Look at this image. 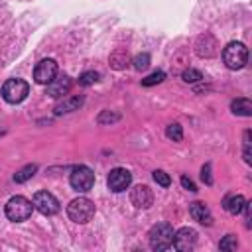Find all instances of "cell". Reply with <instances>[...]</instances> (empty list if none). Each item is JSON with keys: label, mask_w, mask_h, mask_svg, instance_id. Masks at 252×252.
<instances>
[{"label": "cell", "mask_w": 252, "mask_h": 252, "mask_svg": "<svg viewBox=\"0 0 252 252\" xmlns=\"http://www.w3.org/2000/svg\"><path fill=\"white\" fill-rule=\"evenodd\" d=\"M67 215L73 222L77 224H85L89 222L93 217H94V203L87 197H79V199H73L69 205H67Z\"/></svg>", "instance_id": "1"}, {"label": "cell", "mask_w": 252, "mask_h": 252, "mask_svg": "<svg viewBox=\"0 0 252 252\" xmlns=\"http://www.w3.org/2000/svg\"><path fill=\"white\" fill-rule=\"evenodd\" d=\"M222 61L232 71L242 69L246 65V61H248V49H246V45L240 43V41H230L222 49Z\"/></svg>", "instance_id": "2"}, {"label": "cell", "mask_w": 252, "mask_h": 252, "mask_svg": "<svg viewBox=\"0 0 252 252\" xmlns=\"http://www.w3.org/2000/svg\"><path fill=\"white\" fill-rule=\"evenodd\" d=\"M150 246L154 250H167L173 246V228L167 222H158L150 230Z\"/></svg>", "instance_id": "3"}, {"label": "cell", "mask_w": 252, "mask_h": 252, "mask_svg": "<svg viewBox=\"0 0 252 252\" xmlns=\"http://www.w3.org/2000/svg\"><path fill=\"white\" fill-rule=\"evenodd\" d=\"M32 211H33V203L28 201V199L22 197V195H16V197H12V199L6 203V217H8L10 220H14V222L26 220V219L32 215Z\"/></svg>", "instance_id": "4"}, {"label": "cell", "mask_w": 252, "mask_h": 252, "mask_svg": "<svg viewBox=\"0 0 252 252\" xmlns=\"http://www.w3.org/2000/svg\"><path fill=\"white\" fill-rule=\"evenodd\" d=\"M30 93V85L24 81V79H8L4 85H2V96L6 102L10 104H18L22 102Z\"/></svg>", "instance_id": "5"}, {"label": "cell", "mask_w": 252, "mask_h": 252, "mask_svg": "<svg viewBox=\"0 0 252 252\" xmlns=\"http://www.w3.org/2000/svg\"><path fill=\"white\" fill-rule=\"evenodd\" d=\"M69 181H71V187H73L77 193H87V191L94 185V173H93L87 165H79V167L73 169Z\"/></svg>", "instance_id": "6"}, {"label": "cell", "mask_w": 252, "mask_h": 252, "mask_svg": "<svg viewBox=\"0 0 252 252\" xmlns=\"http://www.w3.org/2000/svg\"><path fill=\"white\" fill-rule=\"evenodd\" d=\"M132 183V173L124 167H114L110 173H108V189L114 191V193H122L130 187Z\"/></svg>", "instance_id": "7"}, {"label": "cell", "mask_w": 252, "mask_h": 252, "mask_svg": "<svg viewBox=\"0 0 252 252\" xmlns=\"http://www.w3.org/2000/svg\"><path fill=\"white\" fill-rule=\"evenodd\" d=\"M55 75H57V63H55L53 59H41V61L35 65V69H33V79H35V83H39V85L51 83V81L55 79Z\"/></svg>", "instance_id": "8"}, {"label": "cell", "mask_w": 252, "mask_h": 252, "mask_svg": "<svg viewBox=\"0 0 252 252\" xmlns=\"http://www.w3.org/2000/svg\"><path fill=\"white\" fill-rule=\"evenodd\" d=\"M33 209L43 215H55L59 211V201L49 191H37L33 195Z\"/></svg>", "instance_id": "9"}, {"label": "cell", "mask_w": 252, "mask_h": 252, "mask_svg": "<svg viewBox=\"0 0 252 252\" xmlns=\"http://www.w3.org/2000/svg\"><path fill=\"white\" fill-rule=\"evenodd\" d=\"M197 244V230L189 228V226H183L179 228L177 232H173V246L181 252H189L193 250Z\"/></svg>", "instance_id": "10"}, {"label": "cell", "mask_w": 252, "mask_h": 252, "mask_svg": "<svg viewBox=\"0 0 252 252\" xmlns=\"http://www.w3.org/2000/svg\"><path fill=\"white\" fill-rule=\"evenodd\" d=\"M130 201L136 209H148L154 203V193L148 185H136L130 193Z\"/></svg>", "instance_id": "11"}, {"label": "cell", "mask_w": 252, "mask_h": 252, "mask_svg": "<svg viewBox=\"0 0 252 252\" xmlns=\"http://www.w3.org/2000/svg\"><path fill=\"white\" fill-rule=\"evenodd\" d=\"M217 51H219V43H217V39L211 33H203V35L197 37L195 53L199 57H213V55H217Z\"/></svg>", "instance_id": "12"}, {"label": "cell", "mask_w": 252, "mask_h": 252, "mask_svg": "<svg viewBox=\"0 0 252 252\" xmlns=\"http://www.w3.org/2000/svg\"><path fill=\"white\" fill-rule=\"evenodd\" d=\"M71 89V79L67 75H55V79L51 83H47V94L53 96V98H61L69 93Z\"/></svg>", "instance_id": "13"}, {"label": "cell", "mask_w": 252, "mask_h": 252, "mask_svg": "<svg viewBox=\"0 0 252 252\" xmlns=\"http://www.w3.org/2000/svg\"><path fill=\"white\" fill-rule=\"evenodd\" d=\"M189 213H191V217H193L197 222L207 224V226L213 224V215H211V211H209V207H207L205 203H201V201L191 203V205H189Z\"/></svg>", "instance_id": "14"}, {"label": "cell", "mask_w": 252, "mask_h": 252, "mask_svg": "<svg viewBox=\"0 0 252 252\" xmlns=\"http://www.w3.org/2000/svg\"><path fill=\"white\" fill-rule=\"evenodd\" d=\"M83 104V96L81 94H73V96H63V100H59L55 104V114H65V112H73Z\"/></svg>", "instance_id": "15"}, {"label": "cell", "mask_w": 252, "mask_h": 252, "mask_svg": "<svg viewBox=\"0 0 252 252\" xmlns=\"http://www.w3.org/2000/svg\"><path fill=\"white\" fill-rule=\"evenodd\" d=\"M244 205H246V199H244L242 195H228V197H224V201H222V209H224L226 213H230V215L242 213V211H244Z\"/></svg>", "instance_id": "16"}, {"label": "cell", "mask_w": 252, "mask_h": 252, "mask_svg": "<svg viewBox=\"0 0 252 252\" xmlns=\"http://www.w3.org/2000/svg\"><path fill=\"white\" fill-rule=\"evenodd\" d=\"M230 110L238 116H252V102L248 98H236L230 102Z\"/></svg>", "instance_id": "17"}, {"label": "cell", "mask_w": 252, "mask_h": 252, "mask_svg": "<svg viewBox=\"0 0 252 252\" xmlns=\"http://www.w3.org/2000/svg\"><path fill=\"white\" fill-rule=\"evenodd\" d=\"M35 171H37V165H35V163H30V165H26V167H22L20 171L14 173V181H16V183H24V181H28L30 177H33Z\"/></svg>", "instance_id": "18"}, {"label": "cell", "mask_w": 252, "mask_h": 252, "mask_svg": "<svg viewBox=\"0 0 252 252\" xmlns=\"http://www.w3.org/2000/svg\"><path fill=\"white\" fill-rule=\"evenodd\" d=\"M110 65H112L114 69H124V67L128 65V53H126L124 49L114 51V53L110 55Z\"/></svg>", "instance_id": "19"}, {"label": "cell", "mask_w": 252, "mask_h": 252, "mask_svg": "<svg viewBox=\"0 0 252 252\" xmlns=\"http://www.w3.org/2000/svg\"><path fill=\"white\" fill-rule=\"evenodd\" d=\"M165 136H167L169 140H173V142H181V140H183V130H181V126H179L177 122H173V124H169V126L165 128Z\"/></svg>", "instance_id": "20"}, {"label": "cell", "mask_w": 252, "mask_h": 252, "mask_svg": "<svg viewBox=\"0 0 252 252\" xmlns=\"http://www.w3.org/2000/svg\"><path fill=\"white\" fill-rule=\"evenodd\" d=\"M163 79H165V73H163V71H154L152 75H148L146 79H142V85H144V87H152V85L161 83Z\"/></svg>", "instance_id": "21"}, {"label": "cell", "mask_w": 252, "mask_h": 252, "mask_svg": "<svg viewBox=\"0 0 252 252\" xmlns=\"http://www.w3.org/2000/svg\"><path fill=\"white\" fill-rule=\"evenodd\" d=\"M116 120H120V114L110 112V110H102V112L98 114V118H96L98 124H110V122H116Z\"/></svg>", "instance_id": "22"}, {"label": "cell", "mask_w": 252, "mask_h": 252, "mask_svg": "<svg viewBox=\"0 0 252 252\" xmlns=\"http://www.w3.org/2000/svg\"><path fill=\"white\" fill-rule=\"evenodd\" d=\"M236 246H238V242H236V236L234 234H226L220 240V244H219L220 250H236Z\"/></svg>", "instance_id": "23"}, {"label": "cell", "mask_w": 252, "mask_h": 252, "mask_svg": "<svg viewBox=\"0 0 252 252\" xmlns=\"http://www.w3.org/2000/svg\"><path fill=\"white\" fill-rule=\"evenodd\" d=\"M181 77H183V81H185V83H197V81H201V79H203L201 71H197V69H185Z\"/></svg>", "instance_id": "24"}, {"label": "cell", "mask_w": 252, "mask_h": 252, "mask_svg": "<svg viewBox=\"0 0 252 252\" xmlns=\"http://www.w3.org/2000/svg\"><path fill=\"white\" fill-rule=\"evenodd\" d=\"M96 81H98V73H94V71H87V73H83L79 77V85H83V87H89V85H93Z\"/></svg>", "instance_id": "25"}, {"label": "cell", "mask_w": 252, "mask_h": 252, "mask_svg": "<svg viewBox=\"0 0 252 252\" xmlns=\"http://www.w3.org/2000/svg\"><path fill=\"white\" fill-rule=\"evenodd\" d=\"M154 181H156L158 185H161V187H169V185H171L169 175H167L165 171H161V169H156V171H154Z\"/></svg>", "instance_id": "26"}, {"label": "cell", "mask_w": 252, "mask_h": 252, "mask_svg": "<svg viewBox=\"0 0 252 252\" xmlns=\"http://www.w3.org/2000/svg\"><path fill=\"white\" fill-rule=\"evenodd\" d=\"M148 65H150V55H148V53H140V55L134 57V69L142 71V69H146Z\"/></svg>", "instance_id": "27"}, {"label": "cell", "mask_w": 252, "mask_h": 252, "mask_svg": "<svg viewBox=\"0 0 252 252\" xmlns=\"http://www.w3.org/2000/svg\"><path fill=\"white\" fill-rule=\"evenodd\" d=\"M201 179L207 183V185H213V177H211V163H205L203 169H201Z\"/></svg>", "instance_id": "28"}, {"label": "cell", "mask_w": 252, "mask_h": 252, "mask_svg": "<svg viewBox=\"0 0 252 252\" xmlns=\"http://www.w3.org/2000/svg\"><path fill=\"white\" fill-rule=\"evenodd\" d=\"M181 185L185 187V189H189V191H197V187H195V183L187 177V175H181Z\"/></svg>", "instance_id": "29"}, {"label": "cell", "mask_w": 252, "mask_h": 252, "mask_svg": "<svg viewBox=\"0 0 252 252\" xmlns=\"http://www.w3.org/2000/svg\"><path fill=\"white\" fill-rule=\"evenodd\" d=\"M4 134H6V132H4V130H0V136H4Z\"/></svg>", "instance_id": "30"}]
</instances>
